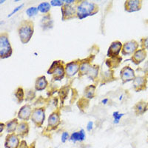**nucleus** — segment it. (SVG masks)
Masks as SVG:
<instances>
[{"label":"nucleus","mask_w":148,"mask_h":148,"mask_svg":"<svg viewBox=\"0 0 148 148\" xmlns=\"http://www.w3.org/2000/svg\"><path fill=\"white\" fill-rule=\"evenodd\" d=\"M76 10V18L84 19L89 16L96 15L99 11V7L96 3L90 1H77L75 4Z\"/></svg>","instance_id":"obj_1"},{"label":"nucleus","mask_w":148,"mask_h":148,"mask_svg":"<svg viewBox=\"0 0 148 148\" xmlns=\"http://www.w3.org/2000/svg\"><path fill=\"white\" fill-rule=\"evenodd\" d=\"M17 32L22 44H27L32 39L34 34V23L33 21L22 20L17 28Z\"/></svg>","instance_id":"obj_2"},{"label":"nucleus","mask_w":148,"mask_h":148,"mask_svg":"<svg viewBox=\"0 0 148 148\" xmlns=\"http://www.w3.org/2000/svg\"><path fill=\"white\" fill-rule=\"evenodd\" d=\"M64 62L61 60L53 61L47 71V73L52 76V82L62 80L66 77Z\"/></svg>","instance_id":"obj_3"},{"label":"nucleus","mask_w":148,"mask_h":148,"mask_svg":"<svg viewBox=\"0 0 148 148\" xmlns=\"http://www.w3.org/2000/svg\"><path fill=\"white\" fill-rule=\"evenodd\" d=\"M13 54V47L7 32L0 33V59L10 58Z\"/></svg>","instance_id":"obj_4"},{"label":"nucleus","mask_w":148,"mask_h":148,"mask_svg":"<svg viewBox=\"0 0 148 148\" xmlns=\"http://www.w3.org/2000/svg\"><path fill=\"white\" fill-rule=\"evenodd\" d=\"M46 108L45 107H37L33 109L30 120L36 127L41 128L45 121Z\"/></svg>","instance_id":"obj_5"},{"label":"nucleus","mask_w":148,"mask_h":148,"mask_svg":"<svg viewBox=\"0 0 148 148\" xmlns=\"http://www.w3.org/2000/svg\"><path fill=\"white\" fill-rule=\"evenodd\" d=\"M61 125V110L57 108L54 110L51 114L49 115L47 119V125L46 131L52 132L56 130Z\"/></svg>","instance_id":"obj_6"},{"label":"nucleus","mask_w":148,"mask_h":148,"mask_svg":"<svg viewBox=\"0 0 148 148\" xmlns=\"http://www.w3.org/2000/svg\"><path fill=\"white\" fill-rule=\"evenodd\" d=\"M81 62V59H77L76 60L71 61L70 62L64 64V71L65 76L67 78H72L79 73V65Z\"/></svg>","instance_id":"obj_7"},{"label":"nucleus","mask_w":148,"mask_h":148,"mask_svg":"<svg viewBox=\"0 0 148 148\" xmlns=\"http://www.w3.org/2000/svg\"><path fill=\"white\" fill-rule=\"evenodd\" d=\"M61 13H62V20L63 22L71 20L76 18V10L75 5H66L64 4L61 8Z\"/></svg>","instance_id":"obj_8"},{"label":"nucleus","mask_w":148,"mask_h":148,"mask_svg":"<svg viewBox=\"0 0 148 148\" xmlns=\"http://www.w3.org/2000/svg\"><path fill=\"white\" fill-rule=\"evenodd\" d=\"M95 58V54H90L85 59H81V62L79 65V71L78 76L79 78H82L84 76H87L88 71L92 65V62Z\"/></svg>","instance_id":"obj_9"},{"label":"nucleus","mask_w":148,"mask_h":148,"mask_svg":"<svg viewBox=\"0 0 148 148\" xmlns=\"http://www.w3.org/2000/svg\"><path fill=\"white\" fill-rule=\"evenodd\" d=\"M139 48V43L136 40H130L125 42L122 45L121 48V55L124 56H132L136 51Z\"/></svg>","instance_id":"obj_10"},{"label":"nucleus","mask_w":148,"mask_h":148,"mask_svg":"<svg viewBox=\"0 0 148 148\" xmlns=\"http://www.w3.org/2000/svg\"><path fill=\"white\" fill-rule=\"evenodd\" d=\"M136 72L130 66L126 65L122 67L120 71V79L121 80L122 84L133 82L136 78Z\"/></svg>","instance_id":"obj_11"},{"label":"nucleus","mask_w":148,"mask_h":148,"mask_svg":"<svg viewBox=\"0 0 148 148\" xmlns=\"http://www.w3.org/2000/svg\"><path fill=\"white\" fill-rule=\"evenodd\" d=\"M133 88L136 92L146 90L147 88V79L142 75H136L133 81Z\"/></svg>","instance_id":"obj_12"},{"label":"nucleus","mask_w":148,"mask_h":148,"mask_svg":"<svg viewBox=\"0 0 148 148\" xmlns=\"http://www.w3.org/2000/svg\"><path fill=\"white\" fill-rule=\"evenodd\" d=\"M143 2L141 0H126L124 4V8L127 13H134L141 10Z\"/></svg>","instance_id":"obj_13"},{"label":"nucleus","mask_w":148,"mask_h":148,"mask_svg":"<svg viewBox=\"0 0 148 148\" xmlns=\"http://www.w3.org/2000/svg\"><path fill=\"white\" fill-rule=\"evenodd\" d=\"M122 43L120 41H114L109 46L107 52V56L108 58H115L119 56V54L122 48Z\"/></svg>","instance_id":"obj_14"},{"label":"nucleus","mask_w":148,"mask_h":148,"mask_svg":"<svg viewBox=\"0 0 148 148\" xmlns=\"http://www.w3.org/2000/svg\"><path fill=\"white\" fill-rule=\"evenodd\" d=\"M32 111V107L30 104H24L23 106L21 107V108L17 113V119L23 121H28L29 120H30Z\"/></svg>","instance_id":"obj_15"},{"label":"nucleus","mask_w":148,"mask_h":148,"mask_svg":"<svg viewBox=\"0 0 148 148\" xmlns=\"http://www.w3.org/2000/svg\"><path fill=\"white\" fill-rule=\"evenodd\" d=\"M116 78L114 76V71L113 70L108 69L107 71H103L100 72L99 82V85L105 84L108 82L116 80Z\"/></svg>","instance_id":"obj_16"},{"label":"nucleus","mask_w":148,"mask_h":148,"mask_svg":"<svg viewBox=\"0 0 148 148\" xmlns=\"http://www.w3.org/2000/svg\"><path fill=\"white\" fill-rule=\"evenodd\" d=\"M20 141V138L16 133H10L5 137L4 145L5 148H17Z\"/></svg>","instance_id":"obj_17"},{"label":"nucleus","mask_w":148,"mask_h":148,"mask_svg":"<svg viewBox=\"0 0 148 148\" xmlns=\"http://www.w3.org/2000/svg\"><path fill=\"white\" fill-rule=\"evenodd\" d=\"M147 56V52L146 50L138 48L130 57V61L136 65H139L141 63H142Z\"/></svg>","instance_id":"obj_18"},{"label":"nucleus","mask_w":148,"mask_h":148,"mask_svg":"<svg viewBox=\"0 0 148 148\" xmlns=\"http://www.w3.org/2000/svg\"><path fill=\"white\" fill-rule=\"evenodd\" d=\"M30 132V125L27 121H21L18 123L17 127L16 134L20 138H24L27 137Z\"/></svg>","instance_id":"obj_19"},{"label":"nucleus","mask_w":148,"mask_h":148,"mask_svg":"<svg viewBox=\"0 0 148 148\" xmlns=\"http://www.w3.org/2000/svg\"><path fill=\"white\" fill-rule=\"evenodd\" d=\"M100 74V66L98 64H92L91 65L90 68L88 71V73H87V77L89 79H90L91 81L93 82H96L98 84H99V78Z\"/></svg>","instance_id":"obj_20"},{"label":"nucleus","mask_w":148,"mask_h":148,"mask_svg":"<svg viewBox=\"0 0 148 148\" xmlns=\"http://www.w3.org/2000/svg\"><path fill=\"white\" fill-rule=\"evenodd\" d=\"M49 86V82L45 76H40L37 77L34 84V90L36 92H41L47 89Z\"/></svg>","instance_id":"obj_21"},{"label":"nucleus","mask_w":148,"mask_h":148,"mask_svg":"<svg viewBox=\"0 0 148 148\" xmlns=\"http://www.w3.org/2000/svg\"><path fill=\"white\" fill-rule=\"evenodd\" d=\"M148 110V104L145 100H140L133 106V111L136 116H142Z\"/></svg>","instance_id":"obj_22"},{"label":"nucleus","mask_w":148,"mask_h":148,"mask_svg":"<svg viewBox=\"0 0 148 148\" xmlns=\"http://www.w3.org/2000/svg\"><path fill=\"white\" fill-rule=\"evenodd\" d=\"M40 27L43 30H51L53 27V20L51 14L42 16L40 20Z\"/></svg>","instance_id":"obj_23"},{"label":"nucleus","mask_w":148,"mask_h":148,"mask_svg":"<svg viewBox=\"0 0 148 148\" xmlns=\"http://www.w3.org/2000/svg\"><path fill=\"white\" fill-rule=\"evenodd\" d=\"M121 62H122V56H119L115 58H108L104 63L108 69L114 71V69H116L117 67H119Z\"/></svg>","instance_id":"obj_24"},{"label":"nucleus","mask_w":148,"mask_h":148,"mask_svg":"<svg viewBox=\"0 0 148 148\" xmlns=\"http://www.w3.org/2000/svg\"><path fill=\"white\" fill-rule=\"evenodd\" d=\"M86 138V132L84 129H81L79 131H75L70 135L69 140L73 143L82 142Z\"/></svg>","instance_id":"obj_25"},{"label":"nucleus","mask_w":148,"mask_h":148,"mask_svg":"<svg viewBox=\"0 0 148 148\" xmlns=\"http://www.w3.org/2000/svg\"><path fill=\"white\" fill-rule=\"evenodd\" d=\"M18 119L17 118H14L9 120L5 124V130L8 133V134L10 133H15L16 131L17 127L18 125Z\"/></svg>","instance_id":"obj_26"},{"label":"nucleus","mask_w":148,"mask_h":148,"mask_svg":"<svg viewBox=\"0 0 148 148\" xmlns=\"http://www.w3.org/2000/svg\"><path fill=\"white\" fill-rule=\"evenodd\" d=\"M96 86L95 84H90L84 90V97L87 99H92L96 96Z\"/></svg>","instance_id":"obj_27"},{"label":"nucleus","mask_w":148,"mask_h":148,"mask_svg":"<svg viewBox=\"0 0 148 148\" xmlns=\"http://www.w3.org/2000/svg\"><path fill=\"white\" fill-rule=\"evenodd\" d=\"M70 91V86L69 85H64V87H62L60 89L58 90V95H59V99H60L61 104H64V101L67 98L68 93Z\"/></svg>","instance_id":"obj_28"},{"label":"nucleus","mask_w":148,"mask_h":148,"mask_svg":"<svg viewBox=\"0 0 148 148\" xmlns=\"http://www.w3.org/2000/svg\"><path fill=\"white\" fill-rule=\"evenodd\" d=\"M37 9H38L39 12H40L41 14L46 15V14H50L51 5L50 2H42L40 4H39V5L37 6Z\"/></svg>","instance_id":"obj_29"},{"label":"nucleus","mask_w":148,"mask_h":148,"mask_svg":"<svg viewBox=\"0 0 148 148\" xmlns=\"http://www.w3.org/2000/svg\"><path fill=\"white\" fill-rule=\"evenodd\" d=\"M90 104V100L87 99L86 98H84V96L82 98H80L79 100H78L77 103H76V105H77L78 108H79L82 112H85L87 110H88V107H89Z\"/></svg>","instance_id":"obj_30"},{"label":"nucleus","mask_w":148,"mask_h":148,"mask_svg":"<svg viewBox=\"0 0 148 148\" xmlns=\"http://www.w3.org/2000/svg\"><path fill=\"white\" fill-rule=\"evenodd\" d=\"M14 96L17 100V102L18 104L23 102L25 101V91L24 90L23 88L22 87H18L16 89L15 92H14Z\"/></svg>","instance_id":"obj_31"},{"label":"nucleus","mask_w":148,"mask_h":148,"mask_svg":"<svg viewBox=\"0 0 148 148\" xmlns=\"http://www.w3.org/2000/svg\"><path fill=\"white\" fill-rule=\"evenodd\" d=\"M36 91L34 89L27 90L25 92V100L27 101H31L34 99H35L36 97Z\"/></svg>","instance_id":"obj_32"},{"label":"nucleus","mask_w":148,"mask_h":148,"mask_svg":"<svg viewBox=\"0 0 148 148\" xmlns=\"http://www.w3.org/2000/svg\"><path fill=\"white\" fill-rule=\"evenodd\" d=\"M38 13H39V10L37 9V7H35V6H32V7L28 8H27V10H26V14H27V16L29 18L36 16L38 14Z\"/></svg>","instance_id":"obj_33"},{"label":"nucleus","mask_w":148,"mask_h":148,"mask_svg":"<svg viewBox=\"0 0 148 148\" xmlns=\"http://www.w3.org/2000/svg\"><path fill=\"white\" fill-rule=\"evenodd\" d=\"M124 113H120L119 111H114L113 113V123L117 125L120 122V120L121 119L123 116H124Z\"/></svg>","instance_id":"obj_34"},{"label":"nucleus","mask_w":148,"mask_h":148,"mask_svg":"<svg viewBox=\"0 0 148 148\" xmlns=\"http://www.w3.org/2000/svg\"><path fill=\"white\" fill-rule=\"evenodd\" d=\"M139 46L141 47V49H144V50L147 51L148 50V36L141 38V40H140Z\"/></svg>","instance_id":"obj_35"},{"label":"nucleus","mask_w":148,"mask_h":148,"mask_svg":"<svg viewBox=\"0 0 148 148\" xmlns=\"http://www.w3.org/2000/svg\"><path fill=\"white\" fill-rule=\"evenodd\" d=\"M51 7H62L64 5V0H51L50 2Z\"/></svg>","instance_id":"obj_36"},{"label":"nucleus","mask_w":148,"mask_h":148,"mask_svg":"<svg viewBox=\"0 0 148 148\" xmlns=\"http://www.w3.org/2000/svg\"><path fill=\"white\" fill-rule=\"evenodd\" d=\"M24 6H25V4H24V3H22V4H21V5H18L17 7H16L15 8H14V10H12L11 13H10V14H8V18H10V17H11V16H13L14 15H15L17 12H18L19 10H21L22 8H23Z\"/></svg>","instance_id":"obj_37"},{"label":"nucleus","mask_w":148,"mask_h":148,"mask_svg":"<svg viewBox=\"0 0 148 148\" xmlns=\"http://www.w3.org/2000/svg\"><path fill=\"white\" fill-rule=\"evenodd\" d=\"M141 69H138V71H141L144 73V76L148 79V60L144 64V66L142 67H140Z\"/></svg>","instance_id":"obj_38"},{"label":"nucleus","mask_w":148,"mask_h":148,"mask_svg":"<svg viewBox=\"0 0 148 148\" xmlns=\"http://www.w3.org/2000/svg\"><path fill=\"white\" fill-rule=\"evenodd\" d=\"M70 138V134L68 132L64 131L62 133V136H61V141L62 143H66L67 141H68Z\"/></svg>","instance_id":"obj_39"},{"label":"nucleus","mask_w":148,"mask_h":148,"mask_svg":"<svg viewBox=\"0 0 148 148\" xmlns=\"http://www.w3.org/2000/svg\"><path fill=\"white\" fill-rule=\"evenodd\" d=\"M17 148H30V146H29L25 140L22 139L21 140L20 143H19L18 146L17 147Z\"/></svg>","instance_id":"obj_40"},{"label":"nucleus","mask_w":148,"mask_h":148,"mask_svg":"<svg viewBox=\"0 0 148 148\" xmlns=\"http://www.w3.org/2000/svg\"><path fill=\"white\" fill-rule=\"evenodd\" d=\"M93 125H94V123H93V121H88V124H87V127H86V129H87V130H88V132L92 131V129H93Z\"/></svg>","instance_id":"obj_41"},{"label":"nucleus","mask_w":148,"mask_h":148,"mask_svg":"<svg viewBox=\"0 0 148 148\" xmlns=\"http://www.w3.org/2000/svg\"><path fill=\"white\" fill-rule=\"evenodd\" d=\"M76 2H77V1H76V0H64V4L70 5H75V4L76 3Z\"/></svg>","instance_id":"obj_42"},{"label":"nucleus","mask_w":148,"mask_h":148,"mask_svg":"<svg viewBox=\"0 0 148 148\" xmlns=\"http://www.w3.org/2000/svg\"><path fill=\"white\" fill-rule=\"evenodd\" d=\"M5 130V124L3 122H0V134Z\"/></svg>","instance_id":"obj_43"},{"label":"nucleus","mask_w":148,"mask_h":148,"mask_svg":"<svg viewBox=\"0 0 148 148\" xmlns=\"http://www.w3.org/2000/svg\"><path fill=\"white\" fill-rule=\"evenodd\" d=\"M108 101H109V99H108V98H104V99H103L101 100V104L105 105V104H108Z\"/></svg>","instance_id":"obj_44"},{"label":"nucleus","mask_w":148,"mask_h":148,"mask_svg":"<svg viewBox=\"0 0 148 148\" xmlns=\"http://www.w3.org/2000/svg\"><path fill=\"white\" fill-rule=\"evenodd\" d=\"M30 146V148H36V142L34 141L33 143H31V145H29Z\"/></svg>","instance_id":"obj_45"},{"label":"nucleus","mask_w":148,"mask_h":148,"mask_svg":"<svg viewBox=\"0 0 148 148\" xmlns=\"http://www.w3.org/2000/svg\"><path fill=\"white\" fill-rule=\"evenodd\" d=\"M5 0H0V5H2V4L5 3Z\"/></svg>","instance_id":"obj_46"},{"label":"nucleus","mask_w":148,"mask_h":148,"mask_svg":"<svg viewBox=\"0 0 148 148\" xmlns=\"http://www.w3.org/2000/svg\"><path fill=\"white\" fill-rule=\"evenodd\" d=\"M147 141H148V137H147Z\"/></svg>","instance_id":"obj_47"},{"label":"nucleus","mask_w":148,"mask_h":148,"mask_svg":"<svg viewBox=\"0 0 148 148\" xmlns=\"http://www.w3.org/2000/svg\"><path fill=\"white\" fill-rule=\"evenodd\" d=\"M147 104H148V101H147Z\"/></svg>","instance_id":"obj_48"}]
</instances>
